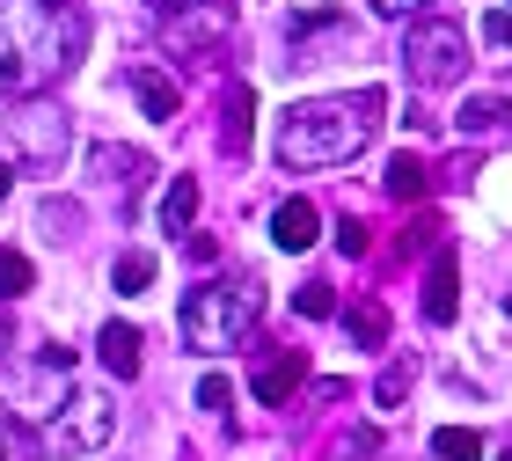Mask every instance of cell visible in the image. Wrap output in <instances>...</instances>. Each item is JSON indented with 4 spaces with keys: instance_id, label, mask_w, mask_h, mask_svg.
<instances>
[{
    "instance_id": "obj_1",
    "label": "cell",
    "mask_w": 512,
    "mask_h": 461,
    "mask_svg": "<svg viewBox=\"0 0 512 461\" xmlns=\"http://www.w3.org/2000/svg\"><path fill=\"white\" fill-rule=\"evenodd\" d=\"M88 52L81 0H0V96H37Z\"/></svg>"
},
{
    "instance_id": "obj_2",
    "label": "cell",
    "mask_w": 512,
    "mask_h": 461,
    "mask_svg": "<svg viewBox=\"0 0 512 461\" xmlns=\"http://www.w3.org/2000/svg\"><path fill=\"white\" fill-rule=\"evenodd\" d=\"M381 110H388L381 88L308 96V103H293L286 118H278V147H271V154L286 161V169H344V161H359L366 147H374Z\"/></svg>"
},
{
    "instance_id": "obj_3",
    "label": "cell",
    "mask_w": 512,
    "mask_h": 461,
    "mask_svg": "<svg viewBox=\"0 0 512 461\" xmlns=\"http://www.w3.org/2000/svg\"><path fill=\"white\" fill-rule=\"evenodd\" d=\"M256 315H264V286H256L249 271H235V279H205L198 293H183L176 330H183L191 352H235Z\"/></svg>"
},
{
    "instance_id": "obj_4",
    "label": "cell",
    "mask_w": 512,
    "mask_h": 461,
    "mask_svg": "<svg viewBox=\"0 0 512 461\" xmlns=\"http://www.w3.org/2000/svg\"><path fill=\"white\" fill-rule=\"evenodd\" d=\"M103 440H110V396L103 388H74L52 418H37V454H52V461L96 454Z\"/></svg>"
},
{
    "instance_id": "obj_5",
    "label": "cell",
    "mask_w": 512,
    "mask_h": 461,
    "mask_svg": "<svg viewBox=\"0 0 512 461\" xmlns=\"http://www.w3.org/2000/svg\"><path fill=\"white\" fill-rule=\"evenodd\" d=\"M403 66H410L417 88H454L469 74V30H461V22H410Z\"/></svg>"
},
{
    "instance_id": "obj_6",
    "label": "cell",
    "mask_w": 512,
    "mask_h": 461,
    "mask_svg": "<svg viewBox=\"0 0 512 461\" xmlns=\"http://www.w3.org/2000/svg\"><path fill=\"white\" fill-rule=\"evenodd\" d=\"M66 147H74V132H66V110L59 103L8 110V161H22V169H59Z\"/></svg>"
},
{
    "instance_id": "obj_7",
    "label": "cell",
    "mask_w": 512,
    "mask_h": 461,
    "mask_svg": "<svg viewBox=\"0 0 512 461\" xmlns=\"http://www.w3.org/2000/svg\"><path fill=\"white\" fill-rule=\"evenodd\" d=\"M227 37H235V0H191V8L161 15V44H169L176 59H191V52H220Z\"/></svg>"
},
{
    "instance_id": "obj_8",
    "label": "cell",
    "mask_w": 512,
    "mask_h": 461,
    "mask_svg": "<svg viewBox=\"0 0 512 461\" xmlns=\"http://www.w3.org/2000/svg\"><path fill=\"white\" fill-rule=\"evenodd\" d=\"M249 388H256V403H271V410H278V403H293L300 388H308V352H271L264 366H256V381H249Z\"/></svg>"
},
{
    "instance_id": "obj_9",
    "label": "cell",
    "mask_w": 512,
    "mask_h": 461,
    "mask_svg": "<svg viewBox=\"0 0 512 461\" xmlns=\"http://www.w3.org/2000/svg\"><path fill=\"white\" fill-rule=\"evenodd\" d=\"M315 235H322V213H315L308 198H278V205H271V242L286 249V257L315 249Z\"/></svg>"
},
{
    "instance_id": "obj_10",
    "label": "cell",
    "mask_w": 512,
    "mask_h": 461,
    "mask_svg": "<svg viewBox=\"0 0 512 461\" xmlns=\"http://www.w3.org/2000/svg\"><path fill=\"white\" fill-rule=\"evenodd\" d=\"M461 315V264H454V249H439L432 257V271H425V322H447Z\"/></svg>"
},
{
    "instance_id": "obj_11",
    "label": "cell",
    "mask_w": 512,
    "mask_h": 461,
    "mask_svg": "<svg viewBox=\"0 0 512 461\" xmlns=\"http://www.w3.org/2000/svg\"><path fill=\"white\" fill-rule=\"evenodd\" d=\"M220 140L235 147V161L256 147V88H249V81L227 88V103H220Z\"/></svg>"
},
{
    "instance_id": "obj_12",
    "label": "cell",
    "mask_w": 512,
    "mask_h": 461,
    "mask_svg": "<svg viewBox=\"0 0 512 461\" xmlns=\"http://www.w3.org/2000/svg\"><path fill=\"white\" fill-rule=\"evenodd\" d=\"M454 132L461 140H491V132H512V96H469L454 110Z\"/></svg>"
},
{
    "instance_id": "obj_13",
    "label": "cell",
    "mask_w": 512,
    "mask_h": 461,
    "mask_svg": "<svg viewBox=\"0 0 512 461\" xmlns=\"http://www.w3.org/2000/svg\"><path fill=\"white\" fill-rule=\"evenodd\" d=\"M381 191H388L395 205H417V198H425V191H432V161L403 147V154H395V161H388V169H381Z\"/></svg>"
},
{
    "instance_id": "obj_14",
    "label": "cell",
    "mask_w": 512,
    "mask_h": 461,
    "mask_svg": "<svg viewBox=\"0 0 512 461\" xmlns=\"http://www.w3.org/2000/svg\"><path fill=\"white\" fill-rule=\"evenodd\" d=\"M96 359H103L118 381H139V330H132V322H103V337H96Z\"/></svg>"
},
{
    "instance_id": "obj_15",
    "label": "cell",
    "mask_w": 512,
    "mask_h": 461,
    "mask_svg": "<svg viewBox=\"0 0 512 461\" xmlns=\"http://www.w3.org/2000/svg\"><path fill=\"white\" fill-rule=\"evenodd\" d=\"M132 96H139V110H147L154 125L176 118V81L161 74V66H132Z\"/></svg>"
},
{
    "instance_id": "obj_16",
    "label": "cell",
    "mask_w": 512,
    "mask_h": 461,
    "mask_svg": "<svg viewBox=\"0 0 512 461\" xmlns=\"http://www.w3.org/2000/svg\"><path fill=\"white\" fill-rule=\"evenodd\" d=\"M191 220H198V176H176L169 191H161V227H169V235H191Z\"/></svg>"
},
{
    "instance_id": "obj_17",
    "label": "cell",
    "mask_w": 512,
    "mask_h": 461,
    "mask_svg": "<svg viewBox=\"0 0 512 461\" xmlns=\"http://www.w3.org/2000/svg\"><path fill=\"white\" fill-rule=\"evenodd\" d=\"M96 176L139 191V183H147V154H139V147H96Z\"/></svg>"
},
{
    "instance_id": "obj_18",
    "label": "cell",
    "mask_w": 512,
    "mask_h": 461,
    "mask_svg": "<svg viewBox=\"0 0 512 461\" xmlns=\"http://www.w3.org/2000/svg\"><path fill=\"white\" fill-rule=\"evenodd\" d=\"M344 330H352L359 352H381V344H388V308L381 301H359L352 315H344Z\"/></svg>"
},
{
    "instance_id": "obj_19",
    "label": "cell",
    "mask_w": 512,
    "mask_h": 461,
    "mask_svg": "<svg viewBox=\"0 0 512 461\" xmlns=\"http://www.w3.org/2000/svg\"><path fill=\"white\" fill-rule=\"evenodd\" d=\"M432 454L439 461H483V432L476 425H439L432 432Z\"/></svg>"
},
{
    "instance_id": "obj_20",
    "label": "cell",
    "mask_w": 512,
    "mask_h": 461,
    "mask_svg": "<svg viewBox=\"0 0 512 461\" xmlns=\"http://www.w3.org/2000/svg\"><path fill=\"white\" fill-rule=\"evenodd\" d=\"M110 286H118V293H147L154 286V257H147V249H125V257L110 264Z\"/></svg>"
},
{
    "instance_id": "obj_21",
    "label": "cell",
    "mask_w": 512,
    "mask_h": 461,
    "mask_svg": "<svg viewBox=\"0 0 512 461\" xmlns=\"http://www.w3.org/2000/svg\"><path fill=\"white\" fill-rule=\"evenodd\" d=\"M30 286H37L30 257H22V249H0V301H15V293H30Z\"/></svg>"
},
{
    "instance_id": "obj_22",
    "label": "cell",
    "mask_w": 512,
    "mask_h": 461,
    "mask_svg": "<svg viewBox=\"0 0 512 461\" xmlns=\"http://www.w3.org/2000/svg\"><path fill=\"white\" fill-rule=\"evenodd\" d=\"M410 381H417V366H410V359H395V366H388V374H381V388H374V396H381V403L395 410V403H403V396H410Z\"/></svg>"
},
{
    "instance_id": "obj_23",
    "label": "cell",
    "mask_w": 512,
    "mask_h": 461,
    "mask_svg": "<svg viewBox=\"0 0 512 461\" xmlns=\"http://www.w3.org/2000/svg\"><path fill=\"white\" fill-rule=\"evenodd\" d=\"M293 308L308 315V322H322V315H337V301H330V286H322V279H308V286H300V293H293Z\"/></svg>"
},
{
    "instance_id": "obj_24",
    "label": "cell",
    "mask_w": 512,
    "mask_h": 461,
    "mask_svg": "<svg viewBox=\"0 0 512 461\" xmlns=\"http://www.w3.org/2000/svg\"><path fill=\"white\" fill-rule=\"evenodd\" d=\"M227 403H235V381H227V374H205V381H198V410H227Z\"/></svg>"
},
{
    "instance_id": "obj_25",
    "label": "cell",
    "mask_w": 512,
    "mask_h": 461,
    "mask_svg": "<svg viewBox=\"0 0 512 461\" xmlns=\"http://www.w3.org/2000/svg\"><path fill=\"white\" fill-rule=\"evenodd\" d=\"M366 8H374V15H388V22H417V15L432 8V0H366Z\"/></svg>"
},
{
    "instance_id": "obj_26",
    "label": "cell",
    "mask_w": 512,
    "mask_h": 461,
    "mask_svg": "<svg viewBox=\"0 0 512 461\" xmlns=\"http://www.w3.org/2000/svg\"><path fill=\"white\" fill-rule=\"evenodd\" d=\"M337 249H344V257H366V220L344 213V220H337Z\"/></svg>"
},
{
    "instance_id": "obj_27",
    "label": "cell",
    "mask_w": 512,
    "mask_h": 461,
    "mask_svg": "<svg viewBox=\"0 0 512 461\" xmlns=\"http://www.w3.org/2000/svg\"><path fill=\"white\" fill-rule=\"evenodd\" d=\"M476 161H483L476 147H469V154H454V161H447V169H439V183H447V191H461V183H469V176H476Z\"/></svg>"
},
{
    "instance_id": "obj_28",
    "label": "cell",
    "mask_w": 512,
    "mask_h": 461,
    "mask_svg": "<svg viewBox=\"0 0 512 461\" xmlns=\"http://www.w3.org/2000/svg\"><path fill=\"white\" fill-rule=\"evenodd\" d=\"M483 37H491L498 52H512V8H498V15H483Z\"/></svg>"
},
{
    "instance_id": "obj_29",
    "label": "cell",
    "mask_w": 512,
    "mask_h": 461,
    "mask_svg": "<svg viewBox=\"0 0 512 461\" xmlns=\"http://www.w3.org/2000/svg\"><path fill=\"white\" fill-rule=\"evenodd\" d=\"M8 191H15V161L0 154V198H8Z\"/></svg>"
},
{
    "instance_id": "obj_30",
    "label": "cell",
    "mask_w": 512,
    "mask_h": 461,
    "mask_svg": "<svg viewBox=\"0 0 512 461\" xmlns=\"http://www.w3.org/2000/svg\"><path fill=\"white\" fill-rule=\"evenodd\" d=\"M8 344H15V322H8V315H0V352H8Z\"/></svg>"
},
{
    "instance_id": "obj_31",
    "label": "cell",
    "mask_w": 512,
    "mask_h": 461,
    "mask_svg": "<svg viewBox=\"0 0 512 461\" xmlns=\"http://www.w3.org/2000/svg\"><path fill=\"white\" fill-rule=\"evenodd\" d=\"M0 461H8V432H0Z\"/></svg>"
},
{
    "instance_id": "obj_32",
    "label": "cell",
    "mask_w": 512,
    "mask_h": 461,
    "mask_svg": "<svg viewBox=\"0 0 512 461\" xmlns=\"http://www.w3.org/2000/svg\"><path fill=\"white\" fill-rule=\"evenodd\" d=\"M344 461H366V454H352V447H344Z\"/></svg>"
},
{
    "instance_id": "obj_33",
    "label": "cell",
    "mask_w": 512,
    "mask_h": 461,
    "mask_svg": "<svg viewBox=\"0 0 512 461\" xmlns=\"http://www.w3.org/2000/svg\"><path fill=\"white\" fill-rule=\"evenodd\" d=\"M505 461H512V447H505Z\"/></svg>"
}]
</instances>
